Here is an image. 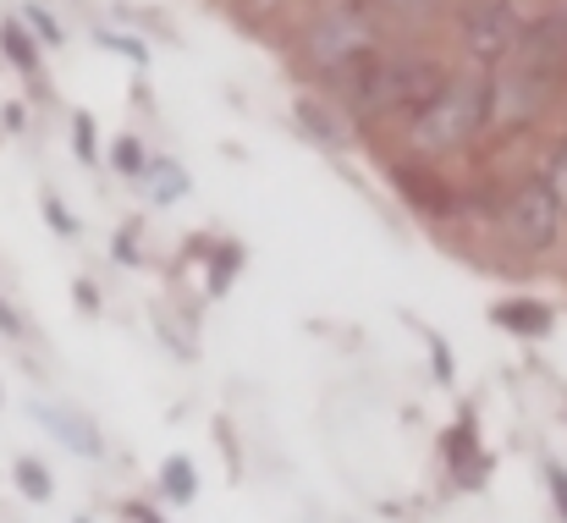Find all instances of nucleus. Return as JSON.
Segmentation results:
<instances>
[{
    "label": "nucleus",
    "instance_id": "obj_17",
    "mask_svg": "<svg viewBox=\"0 0 567 523\" xmlns=\"http://www.w3.org/2000/svg\"><path fill=\"white\" fill-rule=\"evenodd\" d=\"M0 331H6V337H17V331H22V326H17V315H11L6 304H0Z\"/></svg>",
    "mask_w": 567,
    "mask_h": 523
},
{
    "label": "nucleus",
    "instance_id": "obj_16",
    "mask_svg": "<svg viewBox=\"0 0 567 523\" xmlns=\"http://www.w3.org/2000/svg\"><path fill=\"white\" fill-rule=\"evenodd\" d=\"M28 22H33V28H39V33H44V39H55V22H50V17H44V11H33V6H28Z\"/></svg>",
    "mask_w": 567,
    "mask_h": 523
},
{
    "label": "nucleus",
    "instance_id": "obj_13",
    "mask_svg": "<svg viewBox=\"0 0 567 523\" xmlns=\"http://www.w3.org/2000/svg\"><path fill=\"white\" fill-rule=\"evenodd\" d=\"M44 215H50V226H55L61 237H66V232H78V221L61 209V198H55V193H44Z\"/></svg>",
    "mask_w": 567,
    "mask_h": 523
},
{
    "label": "nucleus",
    "instance_id": "obj_18",
    "mask_svg": "<svg viewBox=\"0 0 567 523\" xmlns=\"http://www.w3.org/2000/svg\"><path fill=\"white\" fill-rule=\"evenodd\" d=\"M133 519H138V523H161L155 513H144V507H133Z\"/></svg>",
    "mask_w": 567,
    "mask_h": 523
},
{
    "label": "nucleus",
    "instance_id": "obj_3",
    "mask_svg": "<svg viewBox=\"0 0 567 523\" xmlns=\"http://www.w3.org/2000/svg\"><path fill=\"white\" fill-rule=\"evenodd\" d=\"M485 133V78H441V89L413 111V144L424 155H452Z\"/></svg>",
    "mask_w": 567,
    "mask_h": 523
},
{
    "label": "nucleus",
    "instance_id": "obj_12",
    "mask_svg": "<svg viewBox=\"0 0 567 523\" xmlns=\"http://www.w3.org/2000/svg\"><path fill=\"white\" fill-rule=\"evenodd\" d=\"M551 193H557V204L567 209V133H563V144H557V161H551Z\"/></svg>",
    "mask_w": 567,
    "mask_h": 523
},
{
    "label": "nucleus",
    "instance_id": "obj_4",
    "mask_svg": "<svg viewBox=\"0 0 567 523\" xmlns=\"http://www.w3.org/2000/svg\"><path fill=\"white\" fill-rule=\"evenodd\" d=\"M375 17L364 11V0H342V6H326L320 22L309 28V61L326 66L331 78L353 72L359 61L375 55Z\"/></svg>",
    "mask_w": 567,
    "mask_h": 523
},
{
    "label": "nucleus",
    "instance_id": "obj_14",
    "mask_svg": "<svg viewBox=\"0 0 567 523\" xmlns=\"http://www.w3.org/2000/svg\"><path fill=\"white\" fill-rule=\"evenodd\" d=\"M78 155L94 161V122H89V111H78Z\"/></svg>",
    "mask_w": 567,
    "mask_h": 523
},
{
    "label": "nucleus",
    "instance_id": "obj_7",
    "mask_svg": "<svg viewBox=\"0 0 567 523\" xmlns=\"http://www.w3.org/2000/svg\"><path fill=\"white\" fill-rule=\"evenodd\" d=\"M39 424L44 430H55L72 452H83V458H100L105 447H100V430L83 419V413H66V408H55V402H39Z\"/></svg>",
    "mask_w": 567,
    "mask_h": 523
},
{
    "label": "nucleus",
    "instance_id": "obj_6",
    "mask_svg": "<svg viewBox=\"0 0 567 523\" xmlns=\"http://www.w3.org/2000/svg\"><path fill=\"white\" fill-rule=\"evenodd\" d=\"M518 33H524V22H518L513 0H485V6H474L468 22H463V44H468V55H474L480 66H496V61L518 44Z\"/></svg>",
    "mask_w": 567,
    "mask_h": 523
},
{
    "label": "nucleus",
    "instance_id": "obj_9",
    "mask_svg": "<svg viewBox=\"0 0 567 523\" xmlns=\"http://www.w3.org/2000/svg\"><path fill=\"white\" fill-rule=\"evenodd\" d=\"M193 485H198V474H193L188 458H166V469H161V491H166L172 502H193Z\"/></svg>",
    "mask_w": 567,
    "mask_h": 523
},
{
    "label": "nucleus",
    "instance_id": "obj_5",
    "mask_svg": "<svg viewBox=\"0 0 567 523\" xmlns=\"http://www.w3.org/2000/svg\"><path fill=\"white\" fill-rule=\"evenodd\" d=\"M563 215H567V209L557 204L551 182H546V176H529V182L513 193V204H507L502 226H507V237H513L518 248L540 254V248H551V243H557V232H563Z\"/></svg>",
    "mask_w": 567,
    "mask_h": 523
},
{
    "label": "nucleus",
    "instance_id": "obj_11",
    "mask_svg": "<svg viewBox=\"0 0 567 523\" xmlns=\"http://www.w3.org/2000/svg\"><path fill=\"white\" fill-rule=\"evenodd\" d=\"M17 485H22V496L28 502H50V474H44V463H33V458H17Z\"/></svg>",
    "mask_w": 567,
    "mask_h": 523
},
{
    "label": "nucleus",
    "instance_id": "obj_10",
    "mask_svg": "<svg viewBox=\"0 0 567 523\" xmlns=\"http://www.w3.org/2000/svg\"><path fill=\"white\" fill-rule=\"evenodd\" d=\"M0 44H6V55H11L22 72H33V66H39V50H33V39L22 33V22H6V28H0Z\"/></svg>",
    "mask_w": 567,
    "mask_h": 523
},
{
    "label": "nucleus",
    "instance_id": "obj_20",
    "mask_svg": "<svg viewBox=\"0 0 567 523\" xmlns=\"http://www.w3.org/2000/svg\"><path fill=\"white\" fill-rule=\"evenodd\" d=\"M78 523H89V519H78Z\"/></svg>",
    "mask_w": 567,
    "mask_h": 523
},
{
    "label": "nucleus",
    "instance_id": "obj_15",
    "mask_svg": "<svg viewBox=\"0 0 567 523\" xmlns=\"http://www.w3.org/2000/svg\"><path fill=\"white\" fill-rule=\"evenodd\" d=\"M546 480H551V496H557V507H563V519H567V469H546Z\"/></svg>",
    "mask_w": 567,
    "mask_h": 523
},
{
    "label": "nucleus",
    "instance_id": "obj_8",
    "mask_svg": "<svg viewBox=\"0 0 567 523\" xmlns=\"http://www.w3.org/2000/svg\"><path fill=\"white\" fill-rule=\"evenodd\" d=\"M502 331H513V337H546L551 331V309L546 304H535V298H513V304H496V315H491Z\"/></svg>",
    "mask_w": 567,
    "mask_h": 523
},
{
    "label": "nucleus",
    "instance_id": "obj_2",
    "mask_svg": "<svg viewBox=\"0 0 567 523\" xmlns=\"http://www.w3.org/2000/svg\"><path fill=\"white\" fill-rule=\"evenodd\" d=\"M342 83L364 116H396V111H419L441 89V66L419 55H370L353 72H342Z\"/></svg>",
    "mask_w": 567,
    "mask_h": 523
},
{
    "label": "nucleus",
    "instance_id": "obj_1",
    "mask_svg": "<svg viewBox=\"0 0 567 523\" xmlns=\"http://www.w3.org/2000/svg\"><path fill=\"white\" fill-rule=\"evenodd\" d=\"M502 78L485 83V127L513 133L524 122H535L546 111V100L557 94L567 72V22L563 17H540L518 33V44L496 61Z\"/></svg>",
    "mask_w": 567,
    "mask_h": 523
},
{
    "label": "nucleus",
    "instance_id": "obj_19",
    "mask_svg": "<svg viewBox=\"0 0 567 523\" xmlns=\"http://www.w3.org/2000/svg\"><path fill=\"white\" fill-rule=\"evenodd\" d=\"M331 6H342V0H331Z\"/></svg>",
    "mask_w": 567,
    "mask_h": 523
}]
</instances>
